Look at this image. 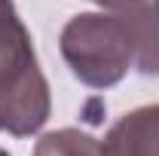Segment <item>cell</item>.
Segmentation results:
<instances>
[{"mask_svg": "<svg viewBox=\"0 0 159 156\" xmlns=\"http://www.w3.org/2000/svg\"><path fill=\"white\" fill-rule=\"evenodd\" d=\"M61 58L70 74L89 89H110L125 77L135 58V37L116 9L107 12H80L61 28L58 37Z\"/></svg>", "mask_w": 159, "mask_h": 156, "instance_id": "2", "label": "cell"}, {"mask_svg": "<svg viewBox=\"0 0 159 156\" xmlns=\"http://www.w3.org/2000/svg\"><path fill=\"white\" fill-rule=\"evenodd\" d=\"M110 156H159V104H144L110 126L104 138Z\"/></svg>", "mask_w": 159, "mask_h": 156, "instance_id": "3", "label": "cell"}, {"mask_svg": "<svg viewBox=\"0 0 159 156\" xmlns=\"http://www.w3.org/2000/svg\"><path fill=\"white\" fill-rule=\"evenodd\" d=\"M92 3H98V6H110L113 0H92Z\"/></svg>", "mask_w": 159, "mask_h": 156, "instance_id": "6", "label": "cell"}, {"mask_svg": "<svg viewBox=\"0 0 159 156\" xmlns=\"http://www.w3.org/2000/svg\"><path fill=\"white\" fill-rule=\"evenodd\" d=\"M110 9H116L125 19L135 37V49H138L135 67L147 77H159V19L153 0H113Z\"/></svg>", "mask_w": 159, "mask_h": 156, "instance_id": "4", "label": "cell"}, {"mask_svg": "<svg viewBox=\"0 0 159 156\" xmlns=\"http://www.w3.org/2000/svg\"><path fill=\"white\" fill-rule=\"evenodd\" d=\"M34 156H110L104 141L83 129H58L46 132L34 147Z\"/></svg>", "mask_w": 159, "mask_h": 156, "instance_id": "5", "label": "cell"}, {"mask_svg": "<svg viewBox=\"0 0 159 156\" xmlns=\"http://www.w3.org/2000/svg\"><path fill=\"white\" fill-rule=\"evenodd\" d=\"M153 9H156V19H159V0H153Z\"/></svg>", "mask_w": 159, "mask_h": 156, "instance_id": "7", "label": "cell"}, {"mask_svg": "<svg viewBox=\"0 0 159 156\" xmlns=\"http://www.w3.org/2000/svg\"><path fill=\"white\" fill-rule=\"evenodd\" d=\"M52 113L49 83L12 0H0V132L28 138Z\"/></svg>", "mask_w": 159, "mask_h": 156, "instance_id": "1", "label": "cell"}, {"mask_svg": "<svg viewBox=\"0 0 159 156\" xmlns=\"http://www.w3.org/2000/svg\"><path fill=\"white\" fill-rule=\"evenodd\" d=\"M0 156H9V153H6V150H3V147H0Z\"/></svg>", "mask_w": 159, "mask_h": 156, "instance_id": "8", "label": "cell"}]
</instances>
